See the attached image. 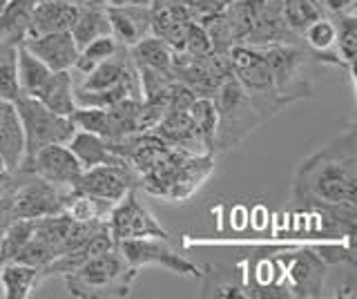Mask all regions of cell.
<instances>
[{
	"label": "cell",
	"mask_w": 357,
	"mask_h": 299,
	"mask_svg": "<svg viewBox=\"0 0 357 299\" xmlns=\"http://www.w3.org/2000/svg\"><path fill=\"white\" fill-rule=\"evenodd\" d=\"M295 206L357 204V125H349L297 165L293 179Z\"/></svg>",
	"instance_id": "obj_1"
},
{
	"label": "cell",
	"mask_w": 357,
	"mask_h": 299,
	"mask_svg": "<svg viewBox=\"0 0 357 299\" xmlns=\"http://www.w3.org/2000/svg\"><path fill=\"white\" fill-rule=\"evenodd\" d=\"M212 101L219 112L215 152H228L241 146L245 137L268 123L279 109L288 105L286 98L277 92H248L234 79L232 72L223 76Z\"/></svg>",
	"instance_id": "obj_2"
},
{
	"label": "cell",
	"mask_w": 357,
	"mask_h": 299,
	"mask_svg": "<svg viewBox=\"0 0 357 299\" xmlns=\"http://www.w3.org/2000/svg\"><path fill=\"white\" fill-rule=\"evenodd\" d=\"M215 170L212 154H192L170 148L148 172L141 174L139 187L165 201H188Z\"/></svg>",
	"instance_id": "obj_3"
},
{
	"label": "cell",
	"mask_w": 357,
	"mask_h": 299,
	"mask_svg": "<svg viewBox=\"0 0 357 299\" xmlns=\"http://www.w3.org/2000/svg\"><path fill=\"white\" fill-rule=\"evenodd\" d=\"M139 268L128 263L114 246L83 261L78 268L63 275L67 293L76 299H114L128 297Z\"/></svg>",
	"instance_id": "obj_4"
},
{
	"label": "cell",
	"mask_w": 357,
	"mask_h": 299,
	"mask_svg": "<svg viewBox=\"0 0 357 299\" xmlns=\"http://www.w3.org/2000/svg\"><path fill=\"white\" fill-rule=\"evenodd\" d=\"M16 112L22 125V137H25V154H22V163H29V159L40 148L52 146V143H67L76 132V125L72 123L70 116L56 114L47 105H43L38 98L31 96H18ZM18 168V170H20Z\"/></svg>",
	"instance_id": "obj_5"
},
{
	"label": "cell",
	"mask_w": 357,
	"mask_h": 299,
	"mask_svg": "<svg viewBox=\"0 0 357 299\" xmlns=\"http://www.w3.org/2000/svg\"><path fill=\"white\" fill-rule=\"evenodd\" d=\"M264 56L273 76L275 92L286 101H297L301 96L312 94L310 63L315 59L304 45H266Z\"/></svg>",
	"instance_id": "obj_6"
},
{
	"label": "cell",
	"mask_w": 357,
	"mask_h": 299,
	"mask_svg": "<svg viewBox=\"0 0 357 299\" xmlns=\"http://www.w3.org/2000/svg\"><path fill=\"white\" fill-rule=\"evenodd\" d=\"M70 192L72 187L56 185L40 179L36 174L25 172L14 197L11 215L16 219H43L50 215L65 213Z\"/></svg>",
	"instance_id": "obj_7"
},
{
	"label": "cell",
	"mask_w": 357,
	"mask_h": 299,
	"mask_svg": "<svg viewBox=\"0 0 357 299\" xmlns=\"http://www.w3.org/2000/svg\"><path fill=\"white\" fill-rule=\"evenodd\" d=\"M241 45H301V36L286 25L279 0H248V31Z\"/></svg>",
	"instance_id": "obj_8"
},
{
	"label": "cell",
	"mask_w": 357,
	"mask_h": 299,
	"mask_svg": "<svg viewBox=\"0 0 357 299\" xmlns=\"http://www.w3.org/2000/svg\"><path fill=\"white\" fill-rule=\"evenodd\" d=\"M107 230L114 243L128 241V239H143V237H159V239H170L167 232L159 221L154 219V215L145 208L137 190H130L121 201L114 204L112 213L107 217Z\"/></svg>",
	"instance_id": "obj_9"
},
{
	"label": "cell",
	"mask_w": 357,
	"mask_h": 299,
	"mask_svg": "<svg viewBox=\"0 0 357 299\" xmlns=\"http://www.w3.org/2000/svg\"><path fill=\"white\" fill-rule=\"evenodd\" d=\"M116 248L128 259V263L139 270L143 266H163V268L181 277H201L199 266L174 252L167 246V239H159V237L128 239V241H119Z\"/></svg>",
	"instance_id": "obj_10"
},
{
	"label": "cell",
	"mask_w": 357,
	"mask_h": 299,
	"mask_svg": "<svg viewBox=\"0 0 357 299\" xmlns=\"http://www.w3.org/2000/svg\"><path fill=\"white\" fill-rule=\"evenodd\" d=\"M141 176L128 161L112 163V165H94V168L83 170L81 179L74 185L76 190L92 194L103 201L116 204L130 190H137Z\"/></svg>",
	"instance_id": "obj_11"
},
{
	"label": "cell",
	"mask_w": 357,
	"mask_h": 299,
	"mask_svg": "<svg viewBox=\"0 0 357 299\" xmlns=\"http://www.w3.org/2000/svg\"><path fill=\"white\" fill-rule=\"evenodd\" d=\"M20 172L36 174L40 179L63 187H74L83 174V165L67 148V143H52L33 154L29 163L20 168Z\"/></svg>",
	"instance_id": "obj_12"
},
{
	"label": "cell",
	"mask_w": 357,
	"mask_h": 299,
	"mask_svg": "<svg viewBox=\"0 0 357 299\" xmlns=\"http://www.w3.org/2000/svg\"><path fill=\"white\" fill-rule=\"evenodd\" d=\"M228 68L248 92H275L273 76L261 47L252 45H234L226 54Z\"/></svg>",
	"instance_id": "obj_13"
},
{
	"label": "cell",
	"mask_w": 357,
	"mask_h": 299,
	"mask_svg": "<svg viewBox=\"0 0 357 299\" xmlns=\"http://www.w3.org/2000/svg\"><path fill=\"white\" fill-rule=\"evenodd\" d=\"M112 36L119 45L134 47L139 40L152 34L150 5H105Z\"/></svg>",
	"instance_id": "obj_14"
},
{
	"label": "cell",
	"mask_w": 357,
	"mask_h": 299,
	"mask_svg": "<svg viewBox=\"0 0 357 299\" xmlns=\"http://www.w3.org/2000/svg\"><path fill=\"white\" fill-rule=\"evenodd\" d=\"M22 47L29 49L38 61H43L52 72L74 70L78 56V47L70 31H54V34L27 36L22 40Z\"/></svg>",
	"instance_id": "obj_15"
},
{
	"label": "cell",
	"mask_w": 357,
	"mask_h": 299,
	"mask_svg": "<svg viewBox=\"0 0 357 299\" xmlns=\"http://www.w3.org/2000/svg\"><path fill=\"white\" fill-rule=\"evenodd\" d=\"M288 277H290V295L293 297H319L324 279H326V261L317 257L315 250L295 252L286 257Z\"/></svg>",
	"instance_id": "obj_16"
},
{
	"label": "cell",
	"mask_w": 357,
	"mask_h": 299,
	"mask_svg": "<svg viewBox=\"0 0 357 299\" xmlns=\"http://www.w3.org/2000/svg\"><path fill=\"white\" fill-rule=\"evenodd\" d=\"M150 14H152V34L163 38L172 49L181 45L185 31L190 23H192L183 0H152Z\"/></svg>",
	"instance_id": "obj_17"
},
{
	"label": "cell",
	"mask_w": 357,
	"mask_h": 299,
	"mask_svg": "<svg viewBox=\"0 0 357 299\" xmlns=\"http://www.w3.org/2000/svg\"><path fill=\"white\" fill-rule=\"evenodd\" d=\"M150 132H154V135L161 141H165L170 148L185 150L192 154H210L204 146V141H201L188 109H181V112H165L159 123Z\"/></svg>",
	"instance_id": "obj_18"
},
{
	"label": "cell",
	"mask_w": 357,
	"mask_h": 299,
	"mask_svg": "<svg viewBox=\"0 0 357 299\" xmlns=\"http://www.w3.org/2000/svg\"><path fill=\"white\" fill-rule=\"evenodd\" d=\"M25 154V137L16 105L0 98V159L7 172H18Z\"/></svg>",
	"instance_id": "obj_19"
},
{
	"label": "cell",
	"mask_w": 357,
	"mask_h": 299,
	"mask_svg": "<svg viewBox=\"0 0 357 299\" xmlns=\"http://www.w3.org/2000/svg\"><path fill=\"white\" fill-rule=\"evenodd\" d=\"M78 16V5L70 0H47L33 5L29 36L54 34V31H70Z\"/></svg>",
	"instance_id": "obj_20"
},
{
	"label": "cell",
	"mask_w": 357,
	"mask_h": 299,
	"mask_svg": "<svg viewBox=\"0 0 357 299\" xmlns=\"http://www.w3.org/2000/svg\"><path fill=\"white\" fill-rule=\"evenodd\" d=\"M70 34H72L78 49L85 47L87 43H92L94 38L109 36L112 29H109L105 3H100V0H89V3L78 5V16L70 29Z\"/></svg>",
	"instance_id": "obj_21"
},
{
	"label": "cell",
	"mask_w": 357,
	"mask_h": 299,
	"mask_svg": "<svg viewBox=\"0 0 357 299\" xmlns=\"http://www.w3.org/2000/svg\"><path fill=\"white\" fill-rule=\"evenodd\" d=\"M67 148H70L74 152V157L81 161L83 170L94 168V165H112V163L126 161L109 150L107 141L103 137L92 135V132H85V130H76L72 139L67 141Z\"/></svg>",
	"instance_id": "obj_22"
},
{
	"label": "cell",
	"mask_w": 357,
	"mask_h": 299,
	"mask_svg": "<svg viewBox=\"0 0 357 299\" xmlns=\"http://www.w3.org/2000/svg\"><path fill=\"white\" fill-rule=\"evenodd\" d=\"M45 282L38 266L9 261L0 266V286L5 299H29L38 284Z\"/></svg>",
	"instance_id": "obj_23"
},
{
	"label": "cell",
	"mask_w": 357,
	"mask_h": 299,
	"mask_svg": "<svg viewBox=\"0 0 357 299\" xmlns=\"http://www.w3.org/2000/svg\"><path fill=\"white\" fill-rule=\"evenodd\" d=\"M31 12V0H7L0 12V45H22V40L29 36Z\"/></svg>",
	"instance_id": "obj_24"
},
{
	"label": "cell",
	"mask_w": 357,
	"mask_h": 299,
	"mask_svg": "<svg viewBox=\"0 0 357 299\" xmlns=\"http://www.w3.org/2000/svg\"><path fill=\"white\" fill-rule=\"evenodd\" d=\"M43 105H47L52 112L70 116L76 109L74 101V76L72 70H61V72H52V76L45 83L40 94L36 96Z\"/></svg>",
	"instance_id": "obj_25"
},
{
	"label": "cell",
	"mask_w": 357,
	"mask_h": 299,
	"mask_svg": "<svg viewBox=\"0 0 357 299\" xmlns=\"http://www.w3.org/2000/svg\"><path fill=\"white\" fill-rule=\"evenodd\" d=\"M130 56L137 65V70H152V72H172V56L174 49L159 36H145L137 45L130 47Z\"/></svg>",
	"instance_id": "obj_26"
},
{
	"label": "cell",
	"mask_w": 357,
	"mask_h": 299,
	"mask_svg": "<svg viewBox=\"0 0 357 299\" xmlns=\"http://www.w3.org/2000/svg\"><path fill=\"white\" fill-rule=\"evenodd\" d=\"M52 76V70L45 65L43 61H38L29 49L18 47V90L20 96H31L36 98L40 94V90L47 83V79Z\"/></svg>",
	"instance_id": "obj_27"
},
{
	"label": "cell",
	"mask_w": 357,
	"mask_h": 299,
	"mask_svg": "<svg viewBox=\"0 0 357 299\" xmlns=\"http://www.w3.org/2000/svg\"><path fill=\"white\" fill-rule=\"evenodd\" d=\"M279 7H282V16L286 20V25L297 36L304 34V29L310 23H315L317 18L331 16L321 0H279Z\"/></svg>",
	"instance_id": "obj_28"
},
{
	"label": "cell",
	"mask_w": 357,
	"mask_h": 299,
	"mask_svg": "<svg viewBox=\"0 0 357 299\" xmlns=\"http://www.w3.org/2000/svg\"><path fill=\"white\" fill-rule=\"evenodd\" d=\"M337 38H335V52L346 65V72L353 79L355 74V56H357V16L355 12H346L333 16Z\"/></svg>",
	"instance_id": "obj_29"
},
{
	"label": "cell",
	"mask_w": 357,
	"mask_h": 299,
	"mask_svg": "<svg viewBox=\"0 0 357 299\" xmlns=\"http://www.w3.org/2000/svg\"><path fill=\"white\" fill-rule=\"evenodd\" d=\"M190 116H192V123L199 132L201 141L210 154H215V141H217V125H219V112L217 105L212 98L206 96H197L192 105L188 107Z\"/></svg>",
	"instance_id": "obj_30"
},
{
	"label": "cell",
	"mask_w": 357,
	"mask_h": 299,
	"mask_svg": "<svg viewBox=\"0 0 357 299\" xmlns=\"http://www.w3.org/2000/svg\"><path fill=\"white\" fill-rule=\"evenodd\" d=\"M31 237H33V219H16V217L11 219V224L7 226L3 235V241H0V266L14 261Z\"/></svg>",
	"instance_id": "obj_31"
},
{
	"label": "cell",
	"mask_w": 357,
	"mask_h": 299,
	"mask_svg": "<svg viewBox=\"0 0 357 299\" xmlns=\"http://www.w3.org/2000/svg\"><path fill=\"white\" fill-rule=\"evenodd\" d=\"M121 45L116 43L114 36H100V38H94L92 43H87L85 47L78 49V56H76V63H74V70L81 72L83 76L87 72H92L98 63L107 61L112 54H114Z\"/></svg>",
	"instance_id": "obj_32"
},
{
	"label": "cell",
	"mask_w": 357,
	"mask_h": 299,
	"mask_svg": "<svg viewBox=\"0 0 357 299\" xmlns=\"http://www.w3.org/2000/svg\"><path fill=\"white\" fill-rule=\"evenodd\" d=\"M18 47L0 45V98H3V101H11V103L20 96V90H18Z\"/></svg>",
	"instance_id": "obj_33"
},
{
	"label": "cell",
	"mask_w": 357,
	"mask_h": 299,
	"mask_svg": "<svg viewBox=\"0 0 357 299\" xmlns=\"http://www.w3.org/2000/svg\"><path fill=\"white\" fill-rule=\"evenodd\" d=\"M56 257H59V254L54 252V248L50 246V243L33 235L25 243V248L18 252V257L14 261H18V263H29V266H38V268H43V266H47Z\"/></svg>",
	"instance_id": "obj_34"
},
{
	"label": "cell",
	"mask_w": 357,
	"mask_h": 299,
	"mask_svg": "<svg viewBox=\"0 0 357 299\" xmlns=\"http://www.w3.org/2000/svg\"><path fill=\"white\" fill-rule=\"evenodd\" d=\"M321 3L331 16H337V14H346V12H355L357 0H321Z\"/></svg>",
	"instance_id": "obj_35"
},
{
	"label": "cell",
	"mask_w": 357,
	"mask_h": 299,
	"mask_svg": "<svg viewBox=\"0 0 357 299\" xmlns=\"http://www.w3.org/2000/svg\"><path fill=\"white\" fill-rule=\"evenodd\" d=\"M152 0H105V5H150Z\"/></svg>",
	"instance_id": "obj_36"
},
{
	"label": "cell",
	"mask_w": 357,
	"mask_h": 299,
	"mask_svg": "<svg viewBox=\"0 0 357 299\" xmlns=\"http://www.w3.org/2000/svg\"><path fill=\"white\" fill-rule=\"evenodd\" d=\"M11 219H14V215H11V213H3V215H0V241H3V235H5L7 226L11 224Z\"/></svg>",
	"instance_id": "obj_37"
},
{
	"label": "cell",
	"mask_w": 357,
	"mask_h": 299,
	"mask_svg": "<svg viewBox=\"0 0 357 299\" xmlns=\"http://www.w3.org/2000/svg\"><path fill=\"white\" fill-rule=\"evenodd\" d=\"M11 176V172H7V170H0V183H5L7 179Z\"/></svg>",
	"instance_id": "obj_38"
},
{
	"label": "cell",
	"mask_w": 357,
	"mask_h": 299,
	"mask_svg": "<svg viewBox=\"0 0 357 299\" xmlns=\"http://www.w3.org/2000/svg\"><path fill=\"white\" fill-rule=\"evenodd\" d=\"M70 3H74V5H83V3H89V0H70Z\"/></svg>",
	"instance_id": "obj_39"
},
{
	"label": "cell",
	"mask_w": 357,
	"mask_h": 299,
	"mask_svg": "<svg viewBox=\"0 0 357 299\" xmlns=\"http://www.w3.org/2000/svg\"><path fill=\"white\" fill-rule=\"evenodd\" d=\"M5 5H7V0H0V12L5 9Z\"/></svg>",
	"instance_id": "obj_40"
},
{
	"label": "cell",
	"mask_w": 357,
	"mask_h": 299,
	"mask_svg": "<svg viewBox=\"0 0 357 299\" xmlns=\"http://www.w3.org/2000/svg\"><path fill=\"white\" fill-rule=\"evenodd\" d=\"M33 5H40V3H47V0H31Z\"/></svg>",
	"instance_id": "obj_41"
},
{
	"label": "cell",
	"mask_w": 357,
	"mask_h": 299,
	"mask_svg": "<svg viewBox=\"0 0 357 299\" xmlns=\"http://www.w3.org/2000/svg\"><path fill=\"white\" fill-rule=\"evenodd\" d=\"M0 170H5V163H3V159H0Z\"/></svg>",
	"instance_id": "obj_42"
}]
</instances>
